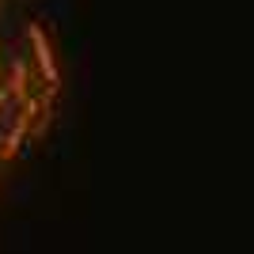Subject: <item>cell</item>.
Masks as SVG:
<instances>
[{"mask_svg":"<svg viewBox=\"0 0 254 254\" xmlns=\"http://www.w3.org/2000/svg\"><path fill=\"white\" fill-rule=\"evenodd\" d=\"M27 38H31L38 72H42V80H46V95H53L57 84H61V76H57V57H53V46H50V38H46L42 23H31V27H27Z\"/></svg>","mask_w":254,"mask_h":254,"instance_id":"6da1fadb","label":"cell"},{"mask_svg":"<svg viewBox=\"0 0 254 254\" xmlns=\"http://www.w3.org/2000/svg\"><path fill=\"white\" fill-rule=\"evenodd\" d=\"M11 91H15V99H19V106L27 103V64H23V57H15L11 61Z\"/></svg>","mask_w":254,"mask_h":254,"instance_id":"7a4b0ae2","label":"cell"}]
</instances>
